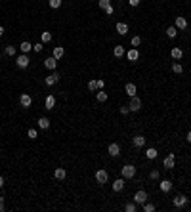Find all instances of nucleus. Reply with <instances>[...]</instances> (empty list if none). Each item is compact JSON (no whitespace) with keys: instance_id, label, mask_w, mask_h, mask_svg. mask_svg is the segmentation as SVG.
I'll return each mask as SVG.
<instances>
[{"instance_id":"nucleus-24","label":"nucleus","mask_w":191,"mask_h":212,"mask_svg":"<svg viewBox=\"0 0 191 212\" xmlns=\"http://www.w3.org/2000/svg\"><path fill=\"white\" fill-rule=\"evenodd\" d=\"M44 105H46V109H54V105H55V97H54V96H46Z\"/></svg>"},{"instance_id":"nucleus-6","label":"nucleus","mask_w":191,"mask_h":212,"mask_svg":"<svg viewBox=\"0 0 191 212\" xmlns=\"http://www.w3.org/2000/svg\"><path fill=\"white\" fill-rule=\"evenodd\" d=\"M107 180H109V174L105 170H96V182L97 183H107Z\"/></svg>"},{"instance_id":"nucleus-39","label":"nucleus","mask_w":191,"mask_h":212,"mask_svg":"<svg viewBox=\"0 0 191 212\" xmlns=\"http://www.w3.org/2000/svg\"><path fill=\"white\" fill-rule=\"evenodd\" d=\"M149 178H151V180H159V178H161L159 170H151V172H149Z\"/></svg>"},{"instance_id":"nucleus-27","label":"nucleus","mask_w":191,"mask_h":212,"mask_svg":"<svg viewBox=\"0 0 191 212\" xmlns=\"http://www.w3.org/2000/svg\"><path fill=\"white\" fill-rule=\"evenodd\" d=\"M145 155H147V159H157V149H155V147H149V149L145 151Z\"/></svg>"},{"instance_id":"nucleus-43","label":"nucleus","mask_w":191,"mask_h":212,"mask_svg":"<svg viewBox=\"0 0 191 212\" xmlns=\"http://www.w3.org/2000/svg\"><path fill=\"white\" fill-rule=\"evenodd\" d=\"M113 12H115V10H113V6H109V8L105 10V13H107V16H113Z\"/></svg>"},{"instance_id":"nucleus-41","label":"nucleus","mask_w":191,"mask_h":212,"mask_svg":"<svg viewBox=\"0 0 191 212\" xmlns=\"http://www.w3.org/2000/svg\"><path fill=\"white\" fill-rule=\"evenodd\" d=\"M121 113H122V115H128V113H130V107H128V105H124V107H121Z\"/></svg>"},{"instance_id":"nucleus-10","label":"nucleus","mask_w":191,"mask_h":212,"mask_svg":"<svg viewBox=\"0 0 191 212\" xmlns=\"http://www.w3.org/2000/svg\"><path fill=\"white\" fill-rule=\"evenodd\" d=\"M59 80V73H52L50 76H46L44 82H46V86H54V84H58Z\"/></svg>"},{"instance_id":"nucleus-14","label":"nucleus","mask_w":191,"mask_h":212,"mask_svg":"<svg viewBox=\"0 0 191 212\" xmlns=\"http://www.w3.org/2000/svg\"><path fill=\"white\" fill-rule=\"evenodd\" d=\"M124 90H126V94H128L130 97H134V96H136V92H138L136 84H132V82H128V84H126V86H124Z\"/></svg>"},{"instance_id":"nucleus-7","label":"nucleus","mask_w":191,"mask_h":212,"mask_svg":"<svg viewBox=\"0 0 191 212\" xmlns=\"http://www.w3.org/2000/svg\"><path fill=\"white\" fill-rule=\"evenodd\" d=\"M174 162H176L174 153H168V157L164 159V162H162V164H164V168H166V170H172V168H174Z\"/></svg>"},{"instance_id":"nucleus-25","label":"nucleus","mask_w":191,"mask_h":212,"mask_svg":"<svg viewBox=\"0 0 191 212\" xmlns=\"http://www.w3.org/2000/svg\"><path fill=\"white\" fill-rule=\"evenodd\" d=\"M54 176H55L58 180H65V176H67V170H65V168H55Z\"/></svg>"},{"instance_id":"nucleus-44","label":"nucleus","mask_w":191,"mask_h":212,"mask_svg":"<svg viewBox=\"0 0 191 212\" xmlns=\"http://www.w3.org/2000/svg\"><path fill=\"white\" fill-rule=\"evenodd\" d=\"M103 86H105V82H103V80H97V90H101Z\"/></svg>"},{"instance_id":"nucleus-28","label":"nucleus","mask_w":191,"mask_h":212,"mask_svg":"<svg viewBox=\"0 0 191 212\" xmlns=\"http://www.w3.org/2000/svg\"><path fill=\"white\" fill-rule=\"evenodd\" d=\"M172 73H176V75H180V73H183V67L180 65L178 61H174L172 63Z\"/></svg>"},{"instance_id":"nucleus-37","label":"nucleus","mask_w":191,"mask_h":212,"mask_svg":"<svg viewBox=\"0 0 191 212\" xmlns=\"http://www.w3.org/2000/svg\"><path fill=\"white\" fill-rule=\"evenodd\" d=\"M88 90H92V92L97 90V80H90L88 82Z\"/></svg>"},{"instance_id":"nucleus-19","label":"nucleus","mask_w":191,"mask_h":212,"mask_svg":"<svg viewBox=\"0 0 191 212\" xmlns=\"http://www.w3.org/2000/svg\"><path fill=\"white\" fill-rule=\"evenodd\" d=\"M115 29H117L118 34H126V33H128V25L121 21V23H117V25H115Z\"/></svg>"},{"instance_id":"nucleus-1","label":"nucleus","mask_w":191,"mask_h":212,"mask_svg":"<svg viewBox=\"0 0 191 212\" xmlns=\"http://www.w3.org/2000/svg\"><path fill=\"white\" fill-rule=\"evenodd\" d=\"M121 176H122L124 180L134 178V176H136V166H134V164H124L122 170H121Z\"/></svg>"},{"instance_id":"nucleus-40","label":"nucleus","mask_w":191,"mask_h":212,"mask_svg":"<svg viewBox=\"0 0 191 212\" xmlns=\"http://www.w3.org/2000/svg\"><path fill=\"white\" fill-rule=\"evenodd\" d=\"M42 48H44V46H42V42H40V44H34V46H33V50H34V52H42Z\"/></svg>"},{"instance_id":"nucleus-5","label":"nucleus","mask_w":191,"mask_h":212,"mask_svg":"<svg viewBox=\"0 0 191 212\" xmlns=\"http://www.w3.org/2000/svg\"><path fill=\"white\" fill-rule=\"evenodd\" d=\"M147 201V193L141 189V191H136V195H134V203L136 204H143Z\"/></svg>"},{"instance_id":"nucleus-36","label":"nucleus","mask_w":191,"mask_h":212,"mask_svg":"<svg viewBox=\"0 0 191 212\" xmlns=\"http://www.w3.org/2000/svg\"><path fill=\"white\" fill-rule=\"evenodd\" d=\"M16 46H6V55H16Z\"/></svg>"},{"instance_id":"nucleus-4","label":"nucleus","mask_w":191,"mask_h":212,"mask_svg":"<svg viewBox=\"0 0 191 212\" xmlns=\"http://www.w3.org/2000/svg\"><path fill=\"white\" fill-rule=\"evenodd\" d=\"M31 103H33V97L29 94H21L19 96V105L21 107H31Z\"/></svg>"},{"instance_id":"nucleus-17","label":"nucleus","mask_w":191,"mask_h":212,"mask_svg":"<svg viewBox=\"0 0 191 212\" xmlns=\"http://www.w3.org/2000/svg\"><path fill=\"white\" fill-rule=\"evenodd\" d=\"M63 55H65V48H63V46H55L54 48V58L55 59H61Z\"/></svg>"},{"instance_id":"nucleus-32","label":"nucleus","mask_w":191,"mask_h":212,"mask_svg":"<svg viewBox=\"0 0 191 212\" xmlns=\"http://www.w3.org/2000/svg\"><path fill=\"white\" fill-rule=\"evenodd\" d=\"M124 210L126 212H136V203H126L124 204Z\"/></svg>"},{"instance_id":"nucleus-30","label":"nucleus","mask_w":191,"mask_h":212,"mask_svg":"<svg viewBox=\"0 0 191 212\" xmlns=\"http://www.w3.org/2000/svg\"><path fill=\"white\" fill-rule=\"evenodd\" d=\"M40 38H42V42H50L52 40V33L50 31H44V33L40 34Z\"/></svg>"},{"instance_id":"nucleus-31","label":"nucleus","mask_w":191,"mask_h":212,"mask_svg":"<svg viewBox=\"0 0 191 212\" xmlns=\"http://www.w3.org/2000/svg\"><path fill=\"white\" fill-rule=\"evenodd\" d=\"M141 207H143V212H153L155 210V204H151V203H143V204H141Z\"/></svg>"},{"instance_id":"nucleus-8","label":"nucleus","mask_w":191,"mask_h":212,"mask_svg":"<svg viewBox=\"0 0 191 212\" xmlns=\"http://www.w3.org/2000/svg\"><path fill=\"white\" fill-rule=\"evenodd\" d=\"M128 107H130V111H140V109H141V100H140L138 96H134L132 100H130V105H128Z\"/></svg>"},{"instance_id":"nucleus-42","label":"nucleus","mask_w":191,"mask_h":212,"mask_svg":"<svg viewBox=\"0 0 191 212\" xmlns=\"http://www.w3.org/2000/svg\"><path fill=\"white\" fill-rule=\"evenodd\" d=\"M128 4H130V6H134V8H136V6H140V0H128Z\"/></svg>"},{"instance_id":"nucleus-16","label":"nucleus","mask_w":191,"mask_h":212,"mask_svg":"<svg viewBox=\"0 0 191 212\" xmlns=\"http://www.w3.org/2000/svg\"><path fill=\"white\" fill-rule=\"evenodd\" d=\"M19 50L23 52V54H29V52L33 50V44H31V42H27V40H23V42L19 44Z\"/></svg>"},{"instance_id":"nucleus-38","label":"nucleus","mask_w":191,"mask_h":212,"mask_svg":"<svg viewBox=\"0 0 191 212\" xmlns=\"http://www.w3.org/2000/svg\"><path fill=\"white\" fill-rule=\"evenodd\" d=\"M27 134H29V138H31V140H37V138H38V132L34 130V128H31V130L27 132Z\"/></svg>"},{"instance_id":"nucleus-2","label":"nucleus","mask_w":191,"mask_h":212,"mask_svg":"<svg viewBox=\"0 0 191 212\" xmlns=\"http://www.w3.org/2000/svg\"><path fill=\"white\" fill-rule=\"evenodd\" d=\"M29 63H31V59H29V55H27V54H21L19 58L16 59V65H17L19 69H25V67H29Z\"/></svg>"},{"instance_id":"nucleus-12","label":"nucleus","mask_w":191,"mask_h":212,"mask_svg":"<svg viewBox=\"0 0 191 212\" xmlns=\"http://www.w3.org/2000/svg\"><path fill=\"white\" fill-rule=\"evenodd\" d=\"M122 189H124V178H118V180H115V182H113V191H122Z\"/></svg>"},{"instance_id":"nucleus-48","label":"nucleus","mask_w":191,"mask_h":212,"mask_svg":"<svg viewBox=\"0 0 191 212\" xmlns=\"http://www.w3.org/2000/svg\"><path fill=\"white\" fill-rule=\"evenodd\" d=\"M187 141L191 143V132H187Z\"/></svg>"},{"instance_id":"nucleus-34","label":"nucleus","mask_w":191,"mask_h":212,"mask_svg":"<svg viewBox=\"0 0 191 212\" xmlns=\"http://www.w3.org/2000/svg\"><path fill=\"white\" fill-rule=\"evenodd\" d=\"M130 44H132L134 48H138V46L141 44V37H132V42H130Z\"/></svg>"},{"instance_id":"nucleus-35","label":"nucleus","mask_w":191,"mask_h":212,"mask_svg":"<svg viewBox=\"0 0 191 212\" xmlns=\"http://www.w3.org/2000/svg\"><path fill=\"white\" fill-rule=\"evenodd\" d=\"M59 6H61V0H50V8L52 10H58Z\"/></svg>"},{"instance_id":"nucleus-47","label":"nucleus","mask_w":191,"mask_h":212,"mask_svg":"<svg viewBox=\"0 0 191 212\" xmlns=\"http://www.w3.org/2000/svg\"><path fill=\"white\" fill-rule=\"evenodd\" d=\"M0 37H4V27L0 25Z\"/></svg>"},{"instance_id":"nucleus-33","label":"nucleus","mask_w":191,"mask_h":212,"mask_svg":"<svg viewBox=\"0 0 191 212\" xmlns=\"http://www.w3.org/2000/svg\"><path fill=\"white\" fill-rule=\"evenodd\" d=\"M97 4H100V8H101V10H107L109 6H111V0H100Z\"/></svg>"},{"instance_id":"nucleus-9","label":"nucleus","mask_w":191,"mask_h":212,"mask_svg":"<svg viewBox=\"0 0 191 212\" xmlns=\"http://www.w3.org/2000/svg\"><path fill=\"white\" fill-rule=\"evenodd\" d=\"M107 151H109L111 157H118V155H121V145H118V143H109Z\"/></svg>"},{"instance_id":"nucleus-46","label":"nucleus","mask_w":191,"mask_h":212,"mask_svg":"<svg viewBox=\"0 0 191 212\" xmlns=\"http://www.w3.org/2000/svg\"><path fill=\"white\" fill-rule=\"evenodd\" d=\"M2 187H4V176L0 174V189H2Z\"/></svg>"},{"instance_id":"nucleus-18","label":"nucleus","mask_w":191,"mask_h":212,"mask_svg":"<svg viewBox=\"0 0 191 212\" xmlns=\"http://www.w3.org/2000/svg\"><path fill=\"white\" fill-rule=\"evenodd\" d=\"M132 143H134V147H143L145 145V138L143 136H134Z\"/></svg>"},{"instance_id":"nucleus-13","label":"nucleus","mask_w":191,"mask_h":212,"mask_svg":"<svg viewBox=\"0 0 191 212\" xmlns=\"http://www.w3.org/2000/svg\"><path fill=\"white\" fill-rule=\"evenodd\" d=\"M176 29H187V19L178 16L176 17Z\"/></svg>"},{"instance_id":"nucleus-23","label":"nucleus","mask_w":191,"mask_h":212,"mask_svg":"<svg viewBox=\"0 0 191 212\" xmlns=\"http://www.w3.org/2000/svg\"><path fill=\"white\" fill-rule=\"evenodd\" d=\"M170 55H172V59H182V55H183L182 48H172V50H170Z\"/></svg>"},{"instance_id":"nucleus-22","label":"nucleus","mask_w":191,"mask_h":212,"mask_svg":"<svg viewBox=\"0 0 191 212\" xmlns=\"http://www.w3.org/2000/svg\"><path fill=\"white\" fill-rule=\"evenodd\" d=\"M124 54H126L124 46H115V48H113V55H115V58H122Z\"/></svg>"},{"instance_id":"nucleus-45","label":"nucleus","mask_w":191,"mask_h":212,"mask_svg":"<svg viewBox=\"0 0 191 212\" xmlns=\"http://www.w3.org/2000/svg\"><path fill=\"white\" fill-rule=\"evenodd\" d=\"M4 210V197H0V212Z\"/></svg>"},{"instance_id":"nucleus-11","label":"nucleus","mask_w":191,"mask_h":212,"mask_svg":"<svg viewBox=\"0 0 191 212\" xmlns=\"http://www.w3.org/2000/svg\"><path fill=\"white\" fill-rule=\"evenodd\" d=\"M44 67L50 69V71H54L55 67H58V59H55L54 55H52V58H48V59H44Z\"/></svg>"},{"instance_id":"nucleus-21","label":"nucleus","mask_w":191,"mask_h":212,"mask_svg":"<svg viewBox=\"0 0 191 212\" xmlns=\"http://www.w3.org/2000/svg\"><path fill=\"white\" fill-rule=\"evenodd\" d=\"M38 128L48 130V128H50V121H48L46 117H40V118H38Z\"/></svg>"},{"instance_id":"nucleus-3","label":"nucleus","mask_w":191,"mask_h":212,"mask_svg":"<svg viewBox=\"0 0 191 212\" xmlns=\"http://www.w3.org/2000/svg\"><path fill=\"white\" fill-rule=\"evenodd\" d=\"M172 204H174L176 208L186 207V204H187V197H186V195H176L174 199H172Z\"/></svg>"},{"instance_id":"nucleus-26","label":"nucleus","mask_w":191,"mask_h":212,"mask_svg":"<svg viewBox=\"0 0 191 212\" xmlns=\"http://www.w3.org/2000/svg\"><path fill=\"white\" fill-rule=\"evenodd\" d=\"M176 34H178V29H176V27H168L166 29V37L168 38H176Z\"/></svg>"},{"instance_id":"nucleus-15","label":"nucleus","mask_w":191,"mask_h":212,"mask_svg":"<svg viewBox=\"0 0 191 212\" xmlns=\"http://www.w3.org/2000/svg\"><path fill=\"white\" fill-rule=\"evenodd\" d=\"M126 58H128L130 61H136V59L140 58V52H138V48H132V50H128V52H126Z\"/></svg>"},{"instance_id":"nucleus-29","label":"nucleus","mask_w":191,"mask_h":212,"mask_svg":"<svg viewBox=\"0 0 191 212\" xmlns=\"http://www.w3.org/2000/svg\"><path fill=\"white\" fill-rule=\"evenodd\" d=\"M96 100L100 101V103L107 101V94H105V92H96Z\"/></svg>"},{"instance_id":"nucleus-20","label":"nucleus","mask_w":191,"mask_h":212,"mask_svg":"<svg viewBox=\"0 0 191 212\" xmlns=\"http://www.w3.org/2000/svg\"><path fill=\"white\" fill-rule=\"evenodd\" d=\"M170 189H172V182H170V180H162V182H161V191L168 193Z\"/></svg>"}]
</instances>
